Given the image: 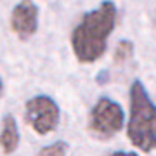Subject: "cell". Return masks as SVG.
<instances>
[{
  "mask_svg": "<svg viewBox=\"0 0 156 156\" xmlns=\"http://www.w3.org/2000/svg\"><path fill=\"white\" fill-rule=\"evenodd\" d=\"M128 101H130V115L127 122L128 140L142 153H149L156 149V104L151 101L140 80L132 82Z\"/></svg>",
  "mask_w": 156,
  "mask_h": 156,
  "instance_id": "2",
  "label": "cell"
},
{
  "mask_svg": "<svg viewBox=\"0 0 156 156\" xmlns=\"http://www.w3.org/2000/svg\"><path fill=\"white\" fill-rule=\"evenodd\" d=\"M2 92H4V82H2V78H0V97H2Z\"/></svg>",
  "mask_w": 156,
  "mask_h": 156,
  "instance_id": "10",
  "label": "cell"
},
{
  "mask_svg": "<svg viewBox=\"0 0 156 156\" xmlns=\"http://www.w3.org/2000/svg\"><path fill=\"white\" fill-rule=\"evenodd\" d=\"M61 111L57 102L45 94L35 95L24 106V120L38 135L54 132L59 125Z\"/></svg>",
  "mask_w": 156,
  "mask_h": 156,
  "instance_id": "4",
  "label": "cell"
},
{
  "mask_svg": "<svg viewBox=\"0 0 156 156\" xmlns=\"http://www.w3.org/2000/svg\"><path fill=\"white\" fill-rule=\"evenodd\" d=\"M125 125L122 106L109 97H99L89 116V130L97 137L109 139Z\"/></svg>",
  "mask_w": 156,
  "mask_h": 156,
  "instance_id": "3",
  "label": "cell"
},
{
  "mask_svg": "<svg viewBox=\"0 0 156 156\" xmlns=\"http://www.w3.org/2000/svg\"><path fill=\"white\" fill-rule=\"evenodd\" d=\"M134 56V44L130 40H120L115 49V62H125Z\"/></svg>",
  "mask_w": 156,
  "mask_h": 156,
  "instance_id": "7",
  "label": "cell"
},
{
  "mask_svg": "<svg viewBox=\"0 0 156 156\" xmlns=\"http://www.w3.org/2000/svg\"><path fill=\"white\" fill-rule=\"evenodd\" d=\"M66 153H68V144L64 140H57V142H52V144L42 147L38 156H66Z\"/></svg>",
  "mask_w": 156,
  "mask_h": 156,
  "instance_id": "8",
  "label": "cell"
},
{
  "mask_svg": "<svg viewBox=\"0 0 156 156\" xmlns=\"http://www.w3.org/2000/svg\"><path fill=\"white\" fill-rule=\"evenodd\" d=\"M11 28L19 40L31 38L38 30V7L33 0L17 2L11 12Z\"/></svg>",
  "mask_w": 156,
  "mask_h": 156,
  "instance_id": "5",
  "label": "cell"
},
{
  "mask_svg": "<svg viewBox=\"0 0 156 156\" xmlns=\"http://www.w3.org/2000/svg\"><path fill=\"white\" fill-rule=\"evenodd\" d=\"M118 9L113 0H102L99 7L87 11L71 31V49L76 61L92 64L104 56L108 38L116 26Z\"/></svg>",
  "mask_w": 156,
  "mask_h": 156,
  "instance_id": "1",
  "label": "cell"
},
{
  "mask_svg": "<svg viewBox=\"0 0 156 156\" xmlns=\"http://www.w3.org/2000/svg\"><path fill=\"white\" fill-rule=\"evenodd\" d=\"M109 156H139V154L134 153V151H115V153H111Z\"/></svg>",
  "mask_w": 156,
  "mask_h": 156,
  "instance_id": "9",
  "label": "cell"
},
{
  "mask_svg": "<svg viewBox=\"0 0 156 156\" xmlns=\"http://www.w3.org/2000/svg\"><path fill=\"white\" fill-rule=\"evenodd\" d=\"M19 146V128H17L16 118L12 115H7L2 122L0 130V147L5 154H11Z\"/></svg>",
  "mask_w": 156,
  "mask_h": 156,
  "instance_id": "6",
  "label": "cell"
}]
</instances>
